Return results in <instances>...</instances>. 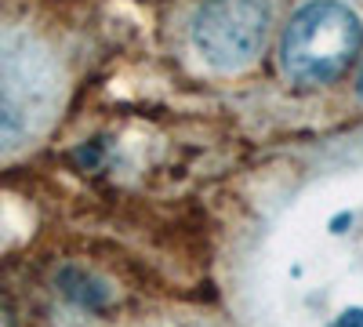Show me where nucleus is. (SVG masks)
<instances>
[{"instance_id": "1", "label": "nucleus", "mask_w": 363, "mask_h": 327, "mask_svg": "<svg viewBox=\"0 0 363 327\" xmlns=\"http://www.w3.org/2000/svg\"><path fill=\"white\" fill-rule=\"evenodd\" d=\"M359 44H363V26L345 4L313 0L291 18L280 44V62L294 84L316 87L338 80L356 58Z\"/></svg>"}, {"instance_id": "2", "label": "nucleus", "mask_w": 363, "mask_h": 327, "mask_svg": "<svg viewBox=\"0 0 363 327\" xmlns=\"http://www.w3.org/2000/svg\"><path fill=\"white\" fill-rule=\"evenodd\" d=\"M269 33L265 0H207L193 18V48L215 70H240L262 51Z\"/></svg>"}, {"instance_id": "3", "label": "nucleus", "mask_w": 363, "mask_h": 327, "mask_svg": "<svg viewBox=\"0 0 363 327\" xmlns=\"http://www.w3.org/2000/svg\"><path fill=\"white\" fill-rule=\"evenodd\" d=\"M327 327H363V309H342Z\"/></svg>"}, {"instance_id": "4", "label": "nucleus", "mask_w": 363, "mask_h": 327, "mask_svg": "<svg viewBox=\"0 0 363 327\" xmlns=\"http://www.w3.org/2000/svg\"><path fill=\"white\" fill-rule=\"evenodd\" d=\"M8 131H11V113H8V106H4V95H0V142L8 138Z\"/></svg>"}, {"instance_id": "5", "label": "nucleus", "mask_w": 363, "mask_h": 327, "mask_svg": "<svg viewBox=\"0 0 363 327\" xmlns=\"http://www.w3.org/2000/svg\"><path fill=\"white\" fill-rule=\"evenodd\" d=\"M359 99H363V73H359Z\"/></svg>"}, {"instance_id": "6", "label": "nucleus", "mask_w": 363, "mask_h": 327, "mask_svg": "<svg viewBox=\"0 0 363 327\" xmlns=\"http://www.w3.org/2000/svg\"><path fill=\"white\" fill-rule=\"evenodd\" d=\"M0 327H8V323H4V316H0Z\"/></svg>"}]
</instances>
